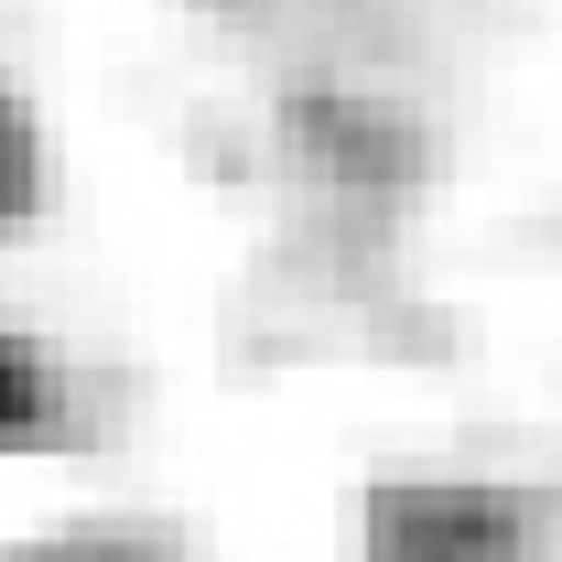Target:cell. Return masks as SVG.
<instances>
[{"label": "cell", "mask_w": 562, "mask_h": 562, "mask_svg": "<svg viewBox=\"0 0 562 562\" xmlns=\"http://www.w3.org/2000/svg\"><path fill=\"white\" fill-rule=\"evenodd\" d=\"M55 422H66V390H55V368L22 347V336H0V454L44 443Z\"/></svg>", "instance_id": "obj_1"}, {"label": "cell", "mask_w": 562, "mask_h": 562, "mask_svg": "<svg viewBox=\"0 0 562 562\" xmlns=\"http://www.w3.org/2000/svg\"><path fill=\"white\" fill-rule=\"evenodd\" d=\"M33 195H44V140H33V120L0 98V227L11 216H33Z\"/></svg>", "instance_id": "obj_2"}]
</instances>
